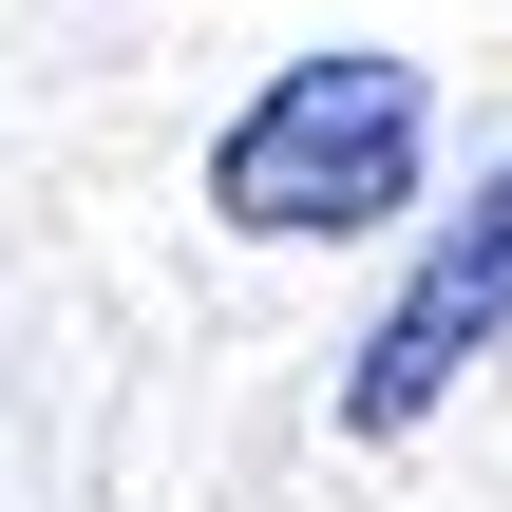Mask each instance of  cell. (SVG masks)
<instances>
[{
    "label": "cell",
    "mask_w": 512,
    "mask_h": 512,
    "mask_svg": "<svg viewBox=\"0 0 512 512\" xmlns=\"http://www.w3.org/2000/svg\"><path fill=\"white\" fill-rule=\"evenodd\" d=\"M418 57H285L228 133H209V209L247 247H342V228H399L418 209Z\"/></svg>",
    "instance_id": "6da1fadb"
},
{
    "label": "cell",
    "mask_w": 512,
    "mask_h": 512,
    "mask_svg": "<svg viewBox=\"0 0 512 512\" xmlns=\"http://www.w3.org/2000/svg\"><path fill=\"white\" fill-rule=\"evenodd\" d=\"M494 342H512V171L456 209V228H437V247H418V285L361 323V380H342V418H361V437H418V418H437V399H456Z\"/></svg>",
    "instance_id": "7a4b0ae2"
}]
</instances>
